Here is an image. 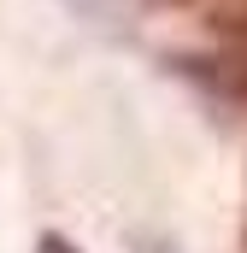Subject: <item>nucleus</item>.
<instances>
[{
	"mask_svg": "<svg viewBox=\"0 0 247 253\" xmlns=\"http://www.w3.org/2000/svg\"><path fill=\"white\" fill-rule=\"evenodd\" d=\"M147 6H165V12H188V6H212V0H147Z\"/></svg>",
	"mask_w": 247,
	"mask_h": 253,
	"instance_id": "1",
	"label": "nucleus"
},
{
	"mask_svg": "<svg viewBox=\"0 0 247 253\" xmlns=\"http://www.w3.org/2000/svg\"><path fill=\"white\" fill-rule=\"evenodd\" d=\"M41 253H77V248H71L65 236H41Z\"/></svg>",
	"mask_w": 247,
	"mask_h": 253,
	"instance_id": "2",
	"label": "nucleus"
}]
</instances>
